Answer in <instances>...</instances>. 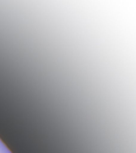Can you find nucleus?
I'll return each instance as SVG.
<instances>
[]
</instances>
